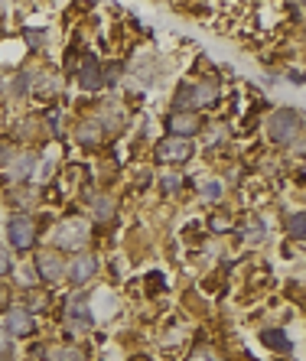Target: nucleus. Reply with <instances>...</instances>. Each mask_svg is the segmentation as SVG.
<instances>
[{"label": "nucleus", "instance_id": "f257e3e1", "mask_svg": "<svg viewBox=\"0 0 306 361\" xmlns=\"http://www.w3.org/2000/svg\"><path fill=\"white\" fill-rule=\"evenodd\" d=\"M215 98H219V85L196 82V85H183L176 91V108L196 114V111H202V108H208V104H215Z\"/></svg>", "mask_w": 306, "mask_h": 361}, {"label": "nucleus", "instance_id": "f03ea898", "mask_svg": "<svg viewBox=\"0 0 306 361\" xmlns=\"http://www.w3.org/2000/svg\"><path fill=\"white\" fill-rule=\"evenodd\" d=\"M300 130H303V114L300 111L283 108V111L270 114V140L274 143H290V140L300 137Z\"/></svg>", "mask_w": 306, "mask_h": 361}, {"label": "nucleus", "instance_id": "7ed1b4c3", "mask_svg": "<svg viewBox=\"0 0 306 361\" xmlns=\"http://www.w3.org/2000/svg\"><path fill=\"white\" fill-rule=\"evenodd\" d=\"M7 235H10L13 248L30 251L33 244H36V224L30 222L26 215H13L10 222H7Z\"/></svg>", "mask_w": 306, "mask_h": 361}, {"label": "nucleus", "instance_id": "20e7f679", "mask_svg": "<svg viewBox=\"0 0 306 361\" xmlns=\"http://www.w3.org/2000/svg\"><path fill=\"white\" fill-rule=\"evenodd\" d=\"M193 156V143L179 137H166L157 143V160L160 163H186Z\"/></svg>", "mask_w": 306, "mask_h": 361}, {"label": "nucleus", "instance_id": "39448f33", "mask_svg": "<svg viewBox=\"0 0 306 361\" xmlns=\"http://www.w3.org/2000/svg\"><path fill=\"white\" fill-rule=\"evenodd\" d=\"M199 121L196 114H189V111H176L166 117V130H170V137H179V140H189L193 134L199 130Z\"/></svg>", "mask_w": 306, "mask_h": 361}, {"label": "nucleus", "instance_id": "423d86ee", "mask_svg": "<svg viewBox=\"0 0 306 361\" xmlns=\"http://www.w3.org/2000/svg\"><path fill=\"white\" fill-rule=\"evenodd\" d=\"M3 332L7 336H30L33 332V316H30V310H23V306H13L10 312H7V319H3Z\"/></svg>", "mask_w": 306, "mask_h": 361}, {"label": "nucleus", "instance_id": "0eeeda50", "mask_svg": "<svg viewBox=\"0 0 306 361\" xmlns=\"http://www.w3.org/2000/svg\"><path fill=\"white\" fill-rule=\"evenodd\" d=\"M36 270H39V277H43V280H50V283L62 280V270H65L62 254H52V251H43V254H36Z\"/></svg>", "mask_w": 306, "mask_h": 361}, {"label": "nucleus", "instance_id": "6e6552de", "mask_svg": "<svg viewBox=\"0 0 306 361\" xmlns=\"http://www.w3.org/2000/svg\"><path fill=\"white\" fill-rule=\"evenodd\" d=\"M78 82L85 91H98L105 82H101V65L95 56H85V62H82V75H78Z\"/></svg>", "mask_w": 306, "mask_h": 361}, {"label": "nucleus", "instance_id": "1a4fd4ad", "mask_svg": "<svg viewBox=\"0 0 306 361\" xmlns=\"http://www.w3.org/2000/svg\"><path fill=\"white\" fill-rule=\"evenodd\" d=\"M95 267H98V264H95V257H91V254H78V257H75V264H72V280L78 283V287H82V283H88V280L95 277Z\"/></svg>", "mask_w": 306, "mask_h": 361}, {"label": "nucleus", "instance_id": "9d476101", "mask_svg": "<svg viewBox=\"0 0 306 361\" xmlns=\"http://www.w3.org/2000/svg\"><path fill=\"white\" fill-rule=\"evenodd\" d=\"M33 166H36V156H33V153H23V156H20V160L10 166V179H17V183H20V179H26Z\"/></svg>", "mask_w": 306, "mask_h": 361}, {"label": "nucleus", "instance_id": "9b49d317", "mask_svg": "<svg viewBox=\"0 0 306 361\" xmlns=\"http://www.w3.org/2000/svg\"><path fill=\"white\" fill-rule=\"evenodd\" d=\"M98 140H101V130L95 121H85V124L78 127V143H82V147H95Z\"/></svg>", "mask_w": 306, "mask_h": 361}, {"label": "nucleus", "instance_id": "f8f14e48", "mask_svg": "<svg viewBox=\"0 0 306 361\" xmlns=\"http://www.w3.org/2000/svg\"><path fill=\"white\" fill-rule=\"evenodd\" d=\"M264 345H270V349H277V351H290V338L281 336V332H264Z\"/></svg>", "mask_w": 306, "mask_h": 361}, {"label": "nucleus", "instance_id": "ddd939ff", "mask_svg": "<svg viewBox=\"0 0 306 361\" xmlns=\"http://www.w3.org/2000/svg\"><path fill=\"white\" fill-rule=\"evenodd\" d=\"M69 312H72V319H78V323H91V312H88V299H85V296L75 299Z\"/></svg>", "mask_w": 306, "mask_h": 361}, {"label": "nucleus", "instance_id": "4468645a", "mask_svg": "<svg viewBox=\"0 0 306 361\" xmlns=\"http://www.w3.org/2000/svg\"><path fill=\"white\" fill-rule=\"evenodd\" d=\"M95 215H98L101 222H108L111 215H114V202H111L108 196H98V199H95Z\"/></svg>", "mask_w": 306, "mask_h": 361}, {"label": "nucleus", "instance_id": "2eb2a0df", "mask_svg": "<svg viewBox=\"0 0 306 361\" xmlns=\"http://www.w3.org/2000/svg\"><path fill=\"white\" fill-rule=\"evenodd\" d=\"M85 355H82V349H59V351H52V361H82Z\"/></svg>", "mask_w": 306, "mask_h": 361}, {"label": "nucleus", "instance_id": "dca6fc26", "mask_svg": "<svg viewBox=\"0 0 306 361\" xmlns=\"http://www.w3.org/2000/svg\"><path fill=\"white\" fill-rule=\"evenodd\" d=\"M303 224H306V215H303V212H296L294 218H290V235H294L296 241H303V235H306Z\"/></svg>", "mask_w": 306, "mask_h": 361}, {"label": "nucleus", "instance_id": "f3484780", "mask_svg": "<svg viewBox=\"0 0 306 361\" xmlns=\"http://www.w3.org/2000/svg\"><path fill=\"white\" fill-rule=\"evenodd\" d=\"M179 186H183V179H179V176H163V192H176Z\"/></svg>", "mask_w": 306, "mask_h": 361}, {"label": "nucleus", "instance_id": "a211bd4d", "mask_svg": "<svg viewBox=\"0 0 306 361\" xmlns=\"http://www.w3.org/2000/svg\"><path fill=\"white\" fill-rule=\"evenodd\" d=\"M7 355H10V336H7V332L0 329V361L7 358Z\"/></svg>", "mask_w": 306, "mask_h": 361}, {"label": "nucleus", "instance_id": "6ab92c4d", "mask_svg": "<svg viewBox=\"0 0 306 361\" xmlns=\"http://www.w3.org/2000/svg\"><path fill=\"white\" fill-rule=\"evenodd\" d=\"M189 361H219V358H215V355H212V351H208V349H196V351H193V358H189Z\"/></svg>", "mask_w": 306, "mask_h": 361}, {"label": "nucleus", "instance_id": "aec40b11", "mask_svg": "<svg viewBox=\"0 0 306 361\" xmlns=\"http://www.w3.org/2000/svg\"><path fill=\"white\" fill-rule=\"evenodd\" d=\"M26 43H30L33 49H39V46H43V33H33V30H26Z\"/></svg>", "mask_w": 306, "mask_h": 361}, {"label": "nucleus", "instance_id": "412c9836", "mask_svg": "<svg viewBox=\"0 0 306 361\" xmlns=\"http://www.w3.org/2000/svg\"><path fill=\"white\" fill-rule=\"evenodd\" d=\"M202 192H206V199H219V196H221V186H219V183H208Z\"/></svg>", "mask_w": 306, "mask_h": 361}, {"label": "nucleus", "instance_id": "4be33fe9", "mask_svg": "<svg viewBox=\"0 0 306 361\" xmlns=\"http://www.w3.org/2000/svg\"><path fill=\"white\" fill-rule=\"evenodd\" d=\"M0 274H10V254L0 248Z\"/></svg>", "mask_w": 306, "mask_h": 361}, {"label": "nucleus", "instance_id": "5701e85b", "mask_svg": "<svg viewBox=\"0 0 306 361\" xmlns=\"http://www.w3.org/2000/svg\"><path fill=\"white\" fill-rule=\"evenodd\" d=\"M30 306H33V310H46V296H43V293H33V296H30Z\"/></svg>", "mask_w": 306, "mask_h": 361}, {"label": "nucleus", "instance_id": "b1692460", "mask_svg": "<svg viewBox=\"0 0 306 361\" xmlns=\"http://www.w3.org/2000/svg\"><path fill=\"white\" fill-rule=\"evenodd\" d=\"M212 224H215V231H228V218H225V215H219Z\"/></svg>", "mask_w": 306, "mask_h": 361}]
</instances>
